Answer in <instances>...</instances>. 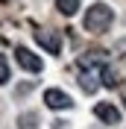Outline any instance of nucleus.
Here are the masks:
<instances>
[{"label": "nucleus", "instance_id": "nucleus-1", "mask_svg": "<svg viewBox=\"0 0 126 129\" xmlns=\"http://www.w3.org/2000/svg\"><path fill=\"white\" fill-rule=\"evenodd\" d=\"M111 21H114V9L111 6H106V3H91V6L85 9L82 26H85V32L100 35V32H106L111 26Z\"/></svg>", "mask_w": 126, "mask_h": 129}, {"label": "nucleus", "instance_id": "nucleus-2", "mask_svg": "<svg viewBox=\"0 0 126 129\" xmlns=\"http://www.w3.org/2000/svg\"><path fill=\"white\" fill-rule=\"evenodd\" d=\"M15 59H18V64H21L24 71H29V73H41V71H44L41 56H35V53L26 50V47H15Z\"/></svg>", "mask_w": 126, "mask_h": 129}, {"label": "nucleus", "instance_id": "nucleus-3", "mask_svg": "<svg viewBox=\"0 0 126 129\" xmlns=\"http://www.w3.org/2000/svg\"><path fill=\"white\" fill-rule=\"evenodd\" d=\"M44 103H47V109H71L73 106V100H71V94H65L62 88H47L44 91Z\"/></svg>", "mask_w": 126, "mask_h": 129}, {"label": "nucleus", "instance_id": "nucleus-4", "mask_svg": "<svg viewBox=\"0 0 126 129\" xmlns=\"http://www.w3.org/2000/svg\"><path fill=\"white\" fill-rule=\"evenodd\" d=\"M94 114H97V120L109 123V126H117L120 123V109L114 103H97L94 106Z\"/></svg>", "mask_w": 126, "mask_h": 129}, {"label": "nucleus", "instance_id": "nucleus-5", "mask_svg": "<svg viewBox=\"0 0 126 129\" xmlns=\"http://www.w3.org/2000/svg\"><path fill=\"white\" fill-rule=\"evenodd\" d=\"M35 41H38L41 47L47 50V53H59V50H62V41H59V32H53V29H38L35 32Z\"/></svg>", "mask_w": 126, "mask_h": 129}, {"label": "nucleus", "instance_id": "nucleus-6", "mask_svg": "<svg viewBox=\"0 0 126 129\" xmlns=\"http://www.w3.org/2000/svg\"><path fill=\"white\" fill-rule=\"evenodd\" d=\"M79 68H82V71H94V68H106V53H100V50L82 53V56H79Z\"/></svg>", "mask_w": 126, "mask_h": 129}, {"label": "nucleus", "instance_id": "nucleus-7", "mask_svg": "<svg viewBox=\"0 0 126 129\" xmlns=\"http://www.w3.org/2000/svg\"><path fill=\"white\" fill-rule=\"evenodd\" d=\"M79 85H82V91H85V94H94V91L100 88L97 73H94V71H82V73H79Z\"/></svg>", "mask_w": 126, "mask_h": 129}, {"label": "nucleus", "instance_id": "nucleus-8", "mask_svg": "<svg viewBox=\"0 0 126 129\" xmlns=\"http://www.w3.org/2000/svg\"><path fill=\"white\" fill-rule=\"evenodd\" d=\"M56 9H59L65 18H73L79 12V0H56Z\"/></svg>", "mask_w": 126, "mask_h": 129}, {"label": "nucleus", "instance_id": "nucleus-9", "mask_svg": "<svg viewBox=\"0 0 126 129\" xmlns=\"http://www.w3.org/2000/svg\"><path fill=\"white\" fill-rule=\"evenodd\" d=\"M100 76H103V85H109V88H114V85H117V76H114V71H111L109 64H106V68H100Z\"/></svg>", "mask_w": 126, "mask_h": 129}, {"label": "nucleus", "instance_id": "nucleus-10", "mask_svg": "<svg viewBox=\"0 0 126 129\" xmlns=\"http://www.w3.org/2000/svg\"><path fill=\"white\" fill-rule=\"evenodd\" d=\"M9 79H12V71H9V62H6V56L0 53V85H6Z\"/></svg>", "mask_w": 126, "mask_h": 129}]
</instances>
